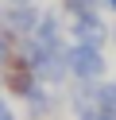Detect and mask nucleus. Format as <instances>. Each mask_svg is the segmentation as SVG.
Here are the masks:
<instances>
[{
    "mask_svg": "<svg viewBox=\"0 0 116 120\" xmlns=\"http://www.w3.org/2000/svg\"><path fill=\"white\" fill-rule=\"evenodd\" d=\"M0 120H12V112H8V109H4V105H0Z\"/></svg>",
    "mask_w": 116,
    "mask_h": 120,
    "instance_id": "obj_1",
    "label": "nucleus"
},
{
    "mask_svg": "<svg viewBox=\"0 0 116 120\" xmlns=\"http://www.w3.org/2000/svg\"><path fill=\"white\" fill-rule=\"evenodd\" d=\"M0 19H4V16H0Z\"/></svg>",
    "mask_w": 116,
    "mask_h": 120,
    "instance_id": "obj_2",
    "label": "nucleus"
}]
</instances>
